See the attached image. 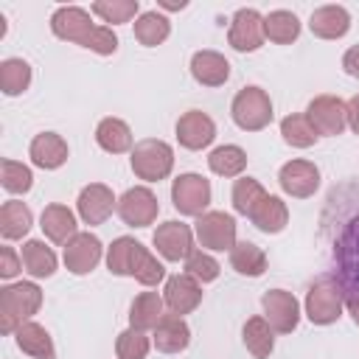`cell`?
<instances>
[{
  "mask_svg": "<svg viewBox=\"0 0 359 359\" xmlns=\"http://www.w3.org/2000/svg\"><path fill=\"white\" fill-rule=\"evenodd\" d=\"M300 34V20L292 14V11H269L264 17V36H269L272 42L278 45H286V42H294Z\"/></svg>",
  "mask_w": 359,
  "mask_h": 359,
  "instance_id": "cell-30",
  "label": "cell"
},
{
  "mask_svg": "<svg viewBox=\"0 0 359 359\" xmlns=\"http://www.w3.org/2000/svg\"><path fill=\"white\" fill-rule=\"evenodd\" d=\"M95 22L90 20V14L79 6H62L53 11L50 17V31L59 36V39H67V42H76L81 48L90 45L93 34H95Z\"/></svg>",
  "mask_w": 359,
  "mask_h": 359,
  "instance_id": "cell-7",
  "label": "cell"
},
{
  "mask_svg": "<svg viewBox=\"0 0 359 359\" xmlns=\"http://www.w3.org/2000/svg\"><path fill=\"white\" fill-rule=\"evenodd\" d=\"M264 314H266V323L272 325V331L278 334H292L297 328V320H300V306L294 300L292 292H283V289H269L264 297Z\"/></svg>",
  "mask_w": 359,
  "mask_h": 359,
  "instance_id": "cell-9",
  "label": "cell"
},
{
  "mask_svg": "<svg viewBox=\"0 0 359 359\" xmlns=\"http://www.w3.org/2000/svg\"><path fill=\"white\" fill-rule=\"evenodd\" d=\"M306 118L311 121V126L317 129V135H342V129L348 126V104L337 95H317L309 109Z\"/></svg>",
  "mask_w": 359,
  "mask_h": 359,
  "instance_id": "cell-8",
  "label": "cell"
},
{
  "mask_svg": "<svg viewBox=\"0 0 359 359\" xmlns=\"http://www.w3.org/2000/svg\"><path fill=\"white\" fill-rule=\"evenodd\" d=\"M76 208H79V216L84 224H101L107 222V216L112 213L115 208V196L107 185L101 182H93L87 188H81L79 199H76Z\"/></svg>",
  "mask_w": 359,
  "mask_h": 359,
  "instance_id": "cell-16",
  "label": "cell"
},
{
  "mask_svg": "<svg viewBox=\"0 0 359 359\" xmlns=\"http://www.w3.org/2000/svg\"><path fill=\"white\" fill-rule=\"evenodd\" d=\"M165 297V306L171 309V314H188V311H194L199 303H202V289H199V283L188 275V272H182V275H171L168 280H165V292H163Z\"/></svg>",
  "mask_w": 359,
  "mask_h": 359,
  "instance_id": "cell-17",
  "label": "cell"
},
{
  "mask_svg": "<svg viewBox=\"0 0 359 359\" xmlns=\"http://www.w3.org/2000/svg\"><path fill=\"white\" fill-rule=\"evenodd\" d=\"M342 289H345V306H348L353 323L359 325V283H345Z\"/></svg>",
  "mask_w": 359,
  "mask_h": 359,
  "instance_id": "cell-45",
  "label": "cell"
},
{
  "mask_svg": "<svg viewBox=\"0 0 359 359\" xmlns=\"http://www.w3.org/2000/svg\"><path fill=\"white\" fill-rule=\"evenodd\" d=\"M101 261V241L93 233H79L65 244V266L73 275H87Z\"/></svg>",
  "mask_w": 359,
  "mask_h": 359,
  "instance_id": "cell-14",
  "label": "cell"
},
{
  "mask_svg": "<svg viewBox=\"0 0 359 359\" xmlns=\"http://www.w3.org/2000/svg\"><path fill=\"white\" fill-rule=\"evenodd\" d=\"M31 84V65L25 59H6L0 65V90L6 95H20Z\"/></svg>",
  "mask_w": 359,
  "mask_h": 359,
  "instance_id": "cell-35",
  "label": "cell"
},
{
  "mask_svg": "<svg viewBox=\"0 0 359 359\" xmlns=\"http://www.w3.org/2000/svg\"><path fill=\"white\" fill-rule=\"evenodd\" d=\"M196 238L202 247L224 252L236 247V219L224 210H210L196 219Z\"/></svg>",
  "mask_w": 359,
  "mask_h": 359,
  "instance_id": "cell-6",
  "label": "cell"
},
{
  "mask_svg": "<svg viewBox=\"0 0 359 359\" xmlns=\"http://www.w3.org/2000/svg\"><path fill=\"white\" fill-rule=\"evenodd\" d=\"M14 337H17L20 351L28 353V356H34V359H53V353H56L50 334L39 323H22L14 331Z\"/></svg>",
  "mask_w": 359,
  "mask_h": 359,
  "instance_id": "cell-23",
  "label": "cell"
},
{
  "mask_svg": "<svg viewBox=\"0 0 359 359\" xmlns=\"http://www.w3.org/2000/svg\"><path fill=\"white\" fill-rule=\"evenodd\" d=\"M342 67H345L348 76L359 79V45H353V48L345 50V56H342Z\"/></svg>",
  "mask_w": 359,
  "mask_h": 359,
  "instance_id": "cell-46",
  "label": "cell"
},
{
  "mask_svg": "<svg viewBox=\"0 0 359 359\" xmlns=\"http://www.w3.org/2000/svg\"><path fill=\"white\" fill-rule=\"evenodd\" d=\"M213 137H216V123H213L210 115H205L202 109H191V112H185V115L177 121V140H180L185 149H191V151L210 146Z\"/></svg>",
  "mask_w": 359,
  "mask_h": 359,
  "instance_id": "cell-13",
  "label": "cell"
},
{
  "mask_svg": "<svg viewBox=\"0 0 359 359\" xmlns=\"http://www.w3.org/2000/svg\"><path fill=\"white\" fill-rule=\"evenodd\" d=\"M280 135H283V140H286L289 146H294V149H309V146H314V140L320 137L317 129L311 126V121H309L306 115H286V118L280 121Z\"/></svg>",
  "mask_w": 359,
  "mask_h": 359,
  "instance_id": "cell-36",
  "label": "cell"
},
{
  "mask_svg": "<svg viewBox=\"0 0 359 359\" xmlns=\"http://www.w3.org/2000/svg\"><path fill=\"white\" fill-rule=\"evenodd\" d=\"M42 233L50 238V241H56V244H67L70 238H76L79 233H76V216H73V210L70 208H65V205H48L45 210H42Z\"/></svg>",
  "mask_w": 359,
  "mask_h": 359,
  "instance_id": "cell-22",
  "label": "cell"
},
{
  "mask_svg": "<svg viewBox=\"0 0 359 359\" xmlns=\"http://www.w3.org/2000/svg\"><path fill=\"white\" fill-rule=\"evenodd\" d=\"M95 143L109 151V154H121L132 149V129L121 121V118H104L95 126Z\"/></svg>",
  "mask_w": 359,
  "mask_h": 359,
  "instance_id": "cell-26",
  "label": "cell"
},
{
  "mask_svg": "<svg viewBox=\"0 0 359 359\" xmlns=\"http://www.w3.org/2000/svg\"><path fill=\"white\" fill-rule=\"evenodd\" d=\"M163 275H165L163 264H160L149 250H143L140 258H137V266H135V275H132V278H135L137 283H143V286H154V283L163 280Z\"/></svg>",
  "mask_w": 359,
  "mask_h": 359,
  "instance_id": "cell-42",
  "label": "cell"
},
{
  "mask_svg": "<svg viewBox=\"0 0 359 359\" xmlns=\"http://www.w3.org/2000/svg\"><path fill=\"white\" fill-rule=\"evenodd\" d=\"M244 345L255 359H266L275 348V337H272V325L266 323V317H250L244 323Z\"/></svg>",
  "mask_w": 359,
  "mask_h": 359,
  "instance_id": "cell-29",
  "label": "cell"
},
{
  "mask_svg": "<svg viewBox=\"0 0 359 359\" xmlns=\"http://www.w3.org/2000/svg\"><path fill=\"white\" fill-rule=\"evenodd\" d=\"M31 230V210L22 205V202H3L0 208V233L3 238L14 241V238H22L25 233Z\"/></svg>",
  "mask_w": 359,
  "mask_h": 359,
  "instance_id": "cell-31",
  "label": "cell"
},
{
  "mask_svg": "<svg viewBox=\"0 0 359 359\" xmlns=\"http://www.w3.org/2000/svg\"><path fill=\"white\" fill-rule=\"evenodd\" d=\"M115 353H118V359H146L149 337L143 331H137V328H126L123 334H118Z\"/></svg>",
  "mask_w": 359,
  "mask_h": 359,
  "instance_id": "cell-39",
  "label": "cell"
},
{
  "mask_svg": "<svg viewBox=\"0 0 359 359\" xmlns=\"http://www.w3.org/2000/svg\"><path fill=\"white\" fill-rule=\"evenodd\" d=\"M22 264L34 278H50L56 272V255L50 247H45L42 241L31 238L22 244Z\"/></svg>",
  "mask_w": 359,
  "mask_h": 359,
  "instance_id": "cell-32",
  "label": "cell"
},
{
  "mask_svg": "<svg viewBox=\"0 0 359 359\" xmlns=\"http://www.w3.org/2000/svg\"><path fill=\"white\" fill-rule=\"evenodd\" d=\"M266 196V191L261 188V182L258 180H252V177H241V180H236V185H233V208H236V213H241V216H250L255 208H258V202Z\"/></svg>",
  "mask_w": 359,
  "mask_h": 359,
  "instance_id": "cell-37",
  "label": "cell"
},
{
  "mask_svg": "<svg viewBox=\"0 0 359 359\" xmlns=\"http://www.w3.org/2000/svg\"><path fill=\"white\" fill-rule=\"evenodd\" d=\"M157 210H160L157 196H154L149 188H143V185L129 188V191L118 199V216H121L129 227H146V224H151V222L157 219Z\"/></svg>",
  "mask_w": 359,
  "mask_h": 359,
  "instance_id": "cell-10",
  "label": "cell"
},
{
  "mask_svg": "<svg viewBox=\"0 0 359 359\" xmlns=\"http://www.w3.org/2000/svg\"><path fill=\"white\" fill-rule=\"evenodd\" d=\"M163 297L157 292H140L135 300H132V309H129V323L132 328L137 331H146V328H154L160 320H163Z\"/></svg>",
  "mask_w": 359,
  "mask_h": 359,
  "instance_id": "cell-27",
  "label": "cell"
},
{
  "mask_svg": "<svg viewBox=\"0 0 359 359\" xmlns=\"http://www.w3.org/2000/svg\"><path fill=\"white\" fill-rule=\"evenodd\" d=\"M191 342V328L180 314H163V320L154 325V345L163 353H180Z\"/></svg>",
  "mask_w": 359,
  "mask_h": 359,
  "instance_id": "cell-19",
  "label": "cell"
},
{
  "mask_svg": "<svg viewBox=\"0 0 359 359\" xmlns=\"http://www.w3.org/2000/svg\"><path fill=\"white\" fill-rule=\"evenodd\" d=\"M348 123H351V129L359 135V93L348 101Z\"/></svg>",
  "mask_w": 359,
  "mask_h": 359,
  "instance_id": "cell-47",
  "label": "cell"
},
{
  "mask_svg": "<svg viewBox=\"0 0 359 359\" xmlns=\"http://www.w3.org/2000/svg\"><path fill=\"white\" fill-rule=\"evenodd\" d=\"M191 73L205 87H222L230 79V62L216 50H196L191 56Z\"/></svg>",
  "mask_w": 359,
  "mask_h": 359,
  "instance_id": "cell-18",
  "label": "cell"
},
{
  "mask_svg": "<svg viewBox=\"0 0 359 359\" xmlns=\"http://www.w3.org/2000/svg\"><path fill=\"white\" fill-rule=\"evenodd\" d=\"M0 180H3V188L8 194H25L31 188V182H34L31 168L17 163V160H3V177Z\"/></svg>",
  "mask_w": 359,
  "mask_h": 359,
  "instance_id": "cell-40",
  "label": "cell"
},
{
  "mask_svg": "<svg viewBox=\"0 0 359 359\" xmlns=\"http://www.w3.org/2000/svg\"><path fill=\"white\" fill-rule=\"evenodd\" d=\"M160 6H163V8H168V11H177V8H185L188 3H185V0H180V3H171V0H160Z\"/></svg>",
  "mask_w": 359,
  "mask_h": 359,
  "instance_id": "cell-48",
  "label": "cell"
},
{
  "mask_svg": "<svg viewBox=\"0 0 359 359\" xmlns=\"http://www.w3.org/2000/svg\"><path fill=\"white\" fill-rule=\"evenodd\" d=\"M20 272V261L14 255L11 247H3L0 250V278H14Z\"/></svg>",
  "mask_w": 359,
  "mask_h": 359,
  "instance_id": "cell-44",
  "label": "cell"
},
{
  "mask_svg": "<svg viewBox=\"0 0 359 359\" xmlns=\"http://www.w3.org/2000/svg\"><path fill=\"white\" fill-rule=\"evenodd\" d=\"M345 306V289L334 278H320L309 292H306V317L314 325H331L339 320Z\"/></svg>",
  "mask_w": 359,
  "mask_h": 359,
  "instance_id": "cell-2",
  "label": "cell"
},
{
  "mask_svg": "<svg viewBox=\"0 0 359 359\" xmlns=\"http://www.w3.org/2000/svg\"><path fill=\"white\" fill-rule=\"evenodd\" d=\"M42 306V289L36 283H11L0 289V331L11 334Z\"/></svg>",
  "mask_w": 359,
  "mask_h": 359,
  "instance_id": "cell-1",
  "label": "cell"
},
{
  "mask_svg": "<svg viewBox=\"0 0 359 359\" xmlns=\"http://www.w3.org/2000/svg\"><path fill=\"white\" fill-rule=\"evenodd\" d=\"M140 252H143V244L135 241L132 236L115 238L112 247H109V252H107V266H109V272H112V275H129V278H132Z\"/></svg>",
  "mask_w": 359,
  "mask_h": 359,
  "instance_id": "cell-25",
  "label": "cell"
},
{
  "mask_svg": "<svg viewBox=\"0 0 359 359\" xmlns=\"http://www.w3.org/2000/svg\"><path fill=\"white\" fill-rule=\"evenodd\" d=\"M230 45L241 53L247 50H258L261 42H264V17L255 11V8H238L233 14V22H230V34H227Z\"/></svg>",
  "mask_w": 359,
  "mask_h": 359,
  "instance_id": "cell-11",
  "label": "cell"
},
{
  "mask_svg": "<svg viewBox=\"0 0 359 359\" xmlns=\"http://www.w3.org/2000/svg\"><path fill=\"white\" fill-rule=\"evenodd\" d=\"M230 112L244 132H258L272 121V101L261 87H244L236 93Z\"/></svg>",
  "mask_w": 359,
  "mask_h": 359,
  "instance_id": "cell-4",
  "label": "cell"
},
{
  "mask_svg": "<svg viewBox=\"0 0 359 359\" xmlns=\"http://www.w3.org/2000/svg\"><path fill=\"white\" fill-rule=\"evenodd\" d=\"M168 31H171L168 17H163V14H157V11H146V14H140L137 22H135V39H137L140 45H149V48L165 42Z\"/></svg>",
  "mask_w": 359,
  "mask_h": 359,
  "instance_id": "cell-33",
  "label": "cell"
},
{
  "mask_svg": "<svg viewBox=\"0 0 359 359\" xmlns=\"http://www.w3.org/2000/svg\"><path fill=\"white\" fill-rule=\"evenodd\" d=\"M87 48H90V50H95V53H101V56H109V53H115V48H118V36L112 34V28L98 25Z\"/></svg>",
  "mask_w": 359,
  "mask_h": 359,
  "instance_id": "cell-43",
  "label": "cell"
},
{
  "mask_svg": "<svg viewBox=\"0 0 359 359\" xmlns=\"http://www.w3.org/2000/svg\"><path fill=\"white\" fill-rule=\"evenodd\" d=\"M174 165V151L165 140L157 137H146L140 143H135L132 149V171L146 180V182H160L171 174Z\"/></svg>",
  "mask_w": 359,
  "mask_h": 359,
  "instance_id": "cell-3",
  "label": "cell"
},
{
  "mask_svg": "<svg viewBox=\"0 0 359 359\" xmlns=\"http://www.w3.org/2000/svg\"><path fill=\"white\" fill-rule=\"evenodd\" d=\"M93 14L104 22H129L137 14V0H98L93 3Z\"/></svg>",
  "mask_w": 359,
  "mask_h": 359,
  "instance_id": "cell-38",
  "label": "cell"
},
{
  "mask_svg": "<svg viewBox=\"0 0 359 359\" xmlns=\"http://www.w3.org/2000/svg\"><path fill=\"white\" fill-rule=\"evenodd\" d=\"M230 266L238 272V275H247V278H258L264 275L266 269V255L258 244L252 241H236V247L230 250Z\"/></svg>",
  "mask_w": 359,
  "mask_h": 359,
  "instance_id": "cell-28",
  "label": "cell"
},
{
  "mask_svg": "<svg viewBox=\"0 0 359 359\" xmlns=\"http://www.w3.org/2000/svg\"><path fill=\"white\" fill-rule=\"evenodd\" d=\"M309 28L314 36L320 39H339L348 34L351 28V14L342 8V6H320L311 20H309Z\"/></svg>",
  "mask_w": 359,
  "mask_h": 359,
  "instance_id": "cell-20",
  "label": "cell"
},
{
  "mask_svg": "<svg viewBox=\"0 0 359 359\" xmlns=\"http://www.w3.org/2000/svg\"><path fill=\"white\" fill-rule=\"evenodd\" d=\"M185 272L194 278V280H199V283H210V280H216L219 278V264H216V258H210L208 252H191L188 258H185Z\"/></svg>",
  "mask_w": 359,
  "mask_h": 359,
  "instance_id": "cell-41",
  "label": "cell"
},
{
  "mask_svg": "<svg viewBox=\"0 0 359 359\" xmlns=\"http://www.w3.org/2000/svg\"><path fill=\"white\" fill-rule=\"evenodd\" d=\"M154 247L157 252L165 258V261H180V258H188L194 250L191 244V227L182 224V222H165L154 230Z\"/></svg>",
  "mask_w": 359,
  "mask_h": 359,
  "instance_id": "cell-15",
  "label": "cell"
},
{
  "mask_svg": "<svg viewBox=\"0 0 359 359\" xmlns=\"http://www.w3.org/2000/svg\"><path fill=\"white\" fill-rule=\"evenodd\" d=\"M278 182L289 196L306 199L320 188V171H317V165L311 160H289L280 168Z\"/></svg>",
  "mask_w": 359,
  "mask_h": 359,
  "instance_id": "cell-12",
  "label": "cell"
},
{
  "mask_svg": "<svg viewBox=\"0 0 359 359\" xmlns=\"http://www.w3.org/2000/svg\"><path fill=\"white\" fill-rule=\"evenodd\" d=\"M252 224L261 230V233H280L289 222V210H286V202L280 196H264L258 202V208L250 213Z\"/></svg>",
  "mask_w": 359,
  "mask_h": 359,
  "instance_id": "cell-24",
  "label": "cell"
},
{
  "mask_svg": "<svg viewBox=\"0 0 359 359\" xmlns=\"http://www.w3.org/2000/svg\"><path fill=\"white\" fill-rule=\"evenodd\" d=\"M34 165L39 168H59L65 160H67V143L62 140V135L56 132H42L31 140V149H28Z\"/></svg>",
  "mask_w": 359,
  "mask_h": 359,
  "instance_id": "cell-21",
  "label": "cell"
},
{
  "mask_svg": "<svg viewBox=\"0 0 359 359\" xmlns=\"http://www.w3.org/2000/svg\"><path fill=\"white\" fill-rule=\"evenodd\" d=\"M171 202L182 216H202L210 205V182L202 174H180L171 185Z\"/></svg>",
  "mask_w": 359,
  "mask_h": 359,
  "instance_id": "cell-5",
  "label": "cell"
},
{
  "mask_svg": "<svg viewBox=\"0 0 359 359\" xmlns=\"http://www.w3.org/2000/svg\"><path fill=\"white\" fill-rule=\"evenodd\" d=\"M208 165L219 177H238L244 171V165H247V154L238 146H219V149L210 151Z\"/></svg>",
  "mask_w": 359,
  "mask_h": 359,
  "instance_id": "cell-34",
  "label": "cell"
}]
</instances>
